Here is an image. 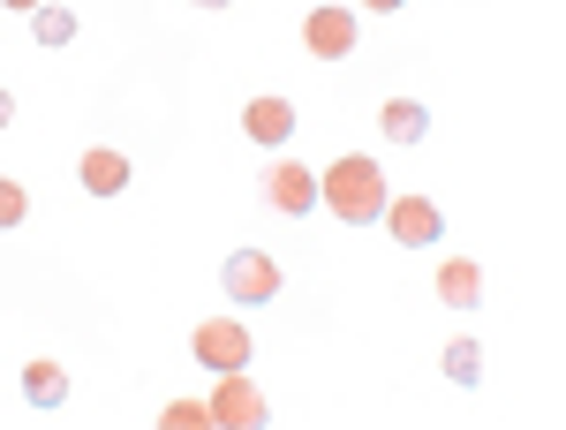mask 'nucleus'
Segmentation results:
<instances>
[{
    "label": "nucleus",
    "instance_id": "6e6552de",
    "mask_svg": "<svg viewBox=\"0 0 566 430\" xmlns=\"http://www.w3.org/2000/svg\"><path fill=\"white\" fill-rule=\"evenodd\" d=\"M242 129H250V144H264V151H272V144H287V136H295V106L264 91V98H250V106H242Z\"/></svg>",
    "mask_w": 566,
    "mask_h": 430
},
{
    "label": "nucleus",
    "instance_id": "f03ea898",
    "mask_svg": "<svg viewBox=\"0 0 566 430\" xmlns=\"http://www.w3.org/2000/svg\"><path fill=\"white\" fill-rule=\"evenodd\" d=\"M189 355H197L205 370H250V363H258V340H250L242 317H205V325L189 333Z\"/></svg>",
    "mask_w": 566,
    "mask_h": 430
},
{
    "label": "nucleus",
    "instance_id": "ddd939ff",
    "mask_svg": "<svg viewBox=\"0 0 566 430\" xmlns=\"http://www.w3.org/2000/svg\"><path fill=\"white\" fill-rule=\"evenodd\" d=\"M31 39H39V45H69V39H76V15L39 0V8H31Z\"/></svg>",
    "mask_w": 566,
    "mask_h": 430
},
{
    "label": "nucleus",
    "instance_id": "f8f14e48",
    "mask_svg": "<svg viewBox=\"0 0 566 430\" xmlns=\"http://www.w3.org/2000/svg\"><path fill=\"white\" fill-rule=\"evenodd\" d=\"M483 295V272L469 258H453V264H438V302H453V310H476Z\"/></svg>",
    "mask_w": 566,
    "mask_h": 430
},
{
    "label": "nucleus",
    "instance_id": "6ab92c4d",
    "mask_svg": "<svg viewBox=\"0 0 566 430\" xmlns=\"http://www.w3.org/2000/svg\"><path fill=\"white\" fill-rule=\"evenodd\" d=\"M0 8H39V0H0Z\"/></svg>",
    "mask_w": 566,
    "mask_h": 430
},
{
    "label": "nucleus",
    "instance_id": "7ed1b4c3",
    "mask_svg": "<svg viewBox=\"0 0 566 430\" xmlns=\"http://www.w3.org/2000/svg\"><path fill=\"white\" fill-rule=\"evenodd\" d=\"M386 227L400 250H431L438 234H446V212H438L423 189H408V197H386Z\"/></svg>",
    "mask_w": 566,
    "mask_h": 430
},
{
    "label": "nucleus",
    "instance_id": "39448f33",
    "mask_svg": "<svg viewBox=\"0 0 566 430\" xmlns=\"http://www.w3.org/2000/svg\"><path fill=\"white\" fill-rule=\"evenodd\" d=\"M219 287H227L234 302H250V310H258V302L280 295V264L264 258V250H234V258L219 264Z\"/></svg>",
    "mask_w": 566,
    "mask_h": 430
},
{
    "label": "nucleus",
    "instance_id": "a211bd4d",
    "mask_svg": "<svg viewBox=\"0 0 566 430\" xmlns=\"http://www.w3.org/2000/svg\"><path fill=\"white\" fill-rule=\"evenodd\" d=\"M8 122H15V98H8V91H0V129H8Z\"/></svg>",
    "mask_w": 566,
    "mask_h": 430
},
{
    "label": "nucleus",
    "instance_id": "aec40b11",
    "mask_svg": "<svg viewBox=\"0 0 566 430\" xmlns=\"http://www.w3.org/2000/svg\"><path fill=\"white\" fill-rule=\"evenodd\" d=\"M197 8H234V0H197Z\"/></svg>",
    "mask_w": 566,
    "mask_h": 430
},
{
    "label": "nucleus",
    "instance_id": "0eeeda50",
    "mask_svg": "<svg viewBox=\"0 0 566 430\" xmlns=\"http://www.w3.org/2000/svg\"><path fill=\"white\" fill-rule=\"evenodd\" d=\"M264 204H272V212H287V219L317 212V174L295 167V159H280V167L264 174Z\"/></svg>",
    "mask_w": 566,
    "mask_h": 430
},
{
    "label": "nucleus",
    "instance_id": "dca6fc26",
    "mask_svg": "<svg viewBox=\"0 0 566 430\" xmlns=\"http://www.w3.org/2000/svg\"><path fill=\"white\" fill-rule=\"evenodd\" d=\"M23 212H31L23 181H8V174H0V227H23Z\"/></svg>",
    "mask_w": 566,
    "mask_h": 430
},
{
    "label": "nucleus",
    "instance_id": "20e7f679",
    "mask_svg": "<svg viewBox=\"0 0 566 430\" xmlns=\"http://www.w3.org/2000/svg\"><path fill=\"white\" fill-rule=\"evenodd\" d=\"M205 408H212L219 430H264V416H272V408H264V392L250 386L242 370H219V392L205 400Z\"/></svg>",
    "mask_w": 566,
    "mask_h": 430
},
{
    "label": "nucleus",
    "instance_id": "f257e3e1",
    "mask_svg": "<svg viewBox=\"0 0 566 430\" xmlns=\"http://www.w3.org/2000/svg\"><path fill=\"white\" fill-rule=\"evenodd\" d=\"M386 174H378V159H363V151H348V159H333V167L317 174V204L333 219H348V227H370V219H386Z\"/></svg>",
    "mask_w": 566,
    "mask_h": 430
},
{
    "label": "nucleus",
    "instance_id": "423d86ee",
    "mask_svg": "<svg viewBox=\"0 0 566 430\" xmlns=\"http://www.w3.org/2000/svg\"><path fill=\"white\" fill-rule=\"evenodd\" d=\"M355 39H363V15H355V8H310L303 45L317 53V61H340V53H355Z\"/></svg>",
    "mask_w": 566,
    "mask_h": 430
},
{
    "label": "nucleus",
    "instance_id": "1a4fd4ad",
    "mask_svg": "<svg viewBox=\"0 0 566 430\" xmlns=\"http://www.w3.org/2000/svg\"><path fill=\"white\" fill-rule=\"evenodd\" d=\"M76 181H84L91 197H122V189H129V159H122L114 144H91L84 159H76Z\"/></svg>",
    "mask_w": 566,
    "mask_h": 430
},
{
    "label": "nucleus",
    "instance_id": "9d476101",
    "mask_svg": "<svg viewBox=\"0 0 566 430\" xmlns=\"http://www.w3.org/2000/svg\"><path fill=\"white\" fill-rule=\"evenodd\" d=\"M378 129H386L392 144H423V136H431V106H423V98H386V106H378Z\"/></svg>",
    "mask_w": 566,
    "mask_h": 430
},
{
    "label": "nucleus",
    "instance_id": "4468645a",
    "mask_svg": "<svg viewBox=\"0 0 566 430\" xmlns=\"http://www.w3.org/2000/svg\"><path fill=\"white\" fill-rule=\"evenodd\" d=\"M446 378H453V386H476L483 378V347L476 340H446Z\"/></svg>",
    "mask_w": 566,
    "mask_h": 430
},
{
    "label": "nucleus",
    "instance_id": "9b49d317",
    "mask_svg": "<svg viewBox=\"0 0 566 430\" xmlns=\"http://www.w3.org/2000/svg\"><path fill=\"white\" fill-rule=\"evenodd\" d=\"M23 400H31V408H61V400H69V370H61V363H23Z\"/></svg>",
    "mask_w": 566,
    "mask_h": 430
},
{
    "label": "nucleus",
    "instance_id": "2eb2a0df",
    "mask_svg": "<svg viewBox=\"0 0 566 430\" xmlns=\"http://www.w3.org/2000/svg\"><path fill=\"white\" fill-rule=\"evenodd\" d=\"M212 423V408H197V400H167V416H159V430H197Z\"/></svg>",
    "mask_w": 566,
    "mask_h": 430
},
{
    "label": "nucleus",
    "instance_id": "f3484780",
    "mask_svg": "<svg viewBox=\"0 0 566 430\" xmlns=\"http://www.w3.org/2000/svg\"><path fill=\"white\" fill-rule=\"evenodd\" d=\"M363 8H370V15H392V8H408V0H363Z\"/></svg>",
    "mask_w": 566,
    "mask_h": 430
}]
</instances>
